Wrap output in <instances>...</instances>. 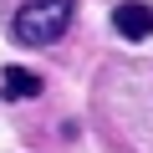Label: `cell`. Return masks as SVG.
Wrapping results in <instances>:
<instances>
[{
	"instance_id": "obj_1",
	"label": "cell",
	"mask_w": 153,
	"mask_h": 153,
	"mask_svg": "<svg viewBox=\"0 0 153 153\" xmlns=\"http://www.w3.org/2000/svg\"><path fill=\"white\" fill-rule=\"evenodd\" d=\"M71 26V0H26L10 16V36L21 46H51Z\"/></svg>"
},
{
	"instance_id": "obj_2",
	"label": "cell",
	"mask_w": 153,
	"mask_h": 153,
	"mask_svg": "<svg viewBox=\"0 0 153 153\" xmlns=\"http://www.w3.org/2000/svg\"><path fill=\"white\" fill-rule=\"evenodd\" d=\"M112 31H117L123 41H148V36H153V10L138 5V0H128V5L112 10Z\"/></svg>"
},
{
	"instance_id": "obj_3",
	"label": "cell",
	"mask_w": 153,
	"mask_h": 153,
	"mask_svg": "<svg viewBox=\"0 0 153 153\" xmlns=\"http://www.w3.org/2000/svg\"><path fill=\"white\" fill-rule=\"evenodd\" d=\"M0 92H5L10 102H31V97H41V76L31 66H5L0 71Z\"/></svg>"
}]
</instances>
